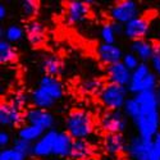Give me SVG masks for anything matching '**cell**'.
<instances>
[{
	"instance_id": "cell-1",
	"label": "cell",
	"mask_w": 160,
	"mask_h": 160,
	"mask_svg": "<svg viewBox=\"0 0 160 160\" xmlns=\"http://www.w3.org/2000/svg\"><path fill=\"white\" fill-rule=\"evenodd\" d=\"M133 96L140 104V113L132 122L137 129L138 136L152 140L160 128V102L156 91H148Z\"/></svg>"
},
{
	"instance_id": "cell-2",
	"label": "cell",
	"mask_w": 160,
	"mask_h": 160,
	"mask_svg": "<svg viewBox=\"0 0 160 160\" xmlns=\"http://www.w3.org/2000/svg\"><path fill=\"white\" fill-rule=\"evenodd\" d=\"M65 132L73 140H86L94 132V121L85 110H73L65 118Z\"/></svg>"
},
{
	"instance_id": "cell-3",
	"label": "cell",
	"mask_w": 160,
	"mask_h": 160,
	"mask_svg": "<svg viewBox=\"0 0 160 160\" xmlns=\"http://www.w3.org/2000/svg\"><path fill=\"white\" fill-rule=\"evenodd\" d=\"M159 86V77L152 72L148 63H141L132 72V78L128 85V91L133 95H138L148 91H156Z\"/></svg>"
},
{
	"instance_id": "cell-4",
	"label": "cell",
	"mask_w": 160,
	"mask_h": 160,
	"mask_svg": "<svg viewBox=\"0 0 160 160\" xmlns=\"http://www.w3.org/2000/svg\"><path fill=\"white\" fill-rule=\"evenodd\" d=\"M128 88L124 86H119L115 83L104 85L102 90L99 94V99L101 104L108 110H121L127 101Z\"/></svg>"
},
{
	"instance_id": "cell-5",
	"label": "cell",
	"mask_w": 160,
	"mask_h": 160,
	"mask_svg": "<svg viewBox=\"0 0 160 160\" xmlns=\"http://www.w3.org/2000/svg\"><path fill=\"white\" fill-rule=\"evenodd\" d=\"M109 14L113 22L124 26L132 19L140 17V7L135 0H121L112 5Z\"/></svg>"
},
{
	"instance_id": "cell-6",
	"label": "cell",
	"mask_w": 160,
	"mask_h": 160,
	"mask_svg": "<svg viewBox=\"0 0 160 160\" xmlns=\"http://www.w3.org/2000/svg\"><path fill=\"white\" fill-rule=\"evenodd\" d=\"M127 123V115L123 110H108L100 118V127L106 135H123Z\"/></svg>"
},
{
	"instance_id": "cell-7",
	"label": "cell",
	"mask_w": 160,
	"mask_h": 160,
	"mask_svg": "<svg viewBox=\"0 0 160 160\" xmlns=\"http://www.w3.org/2000/svg\"><path fill=\"white\" fill-rule=\"evenodd\" d=\"M129 158L132 160H150V156L154 151L152 140L143 138L141 136H133L127 142V149Z\"/></svg>"
},
{
	"instance_id": "cell-8",
	"label": "cell",
	"mask_w": 160,
	"mask_h": 160,
	"mask_svg": "<svg viewBox=\"0 0 160 160\" xmlns=\"http://www.w3.org/2000/svg\"><path fill=\"white\" fill-rule=\"evenodd\" d=\"M64 16L68 24H81L90 16V4L87 2H82V0H71L65 4Z\"/></svg>"
},
{
	"instance_id": "cell-9",
	"label": "cell",
	"mask_w": 160,
	"mask_h": 160,
	"mask_svg": "<svg viewBox=\"0 0 160 160\" xmlns=\"http://www.w3.org/2000/svg\"><path fill=\"white\" fill-rule=\"evenodd\" d=\"M24 121L26 123L36 126L45 132L51 131L55 124V118L49 110L33 108V106L27 109V112L24 113Z\"/></svg>"
},
{
	"instance_id": "cell-10",
	"label": "cell",
	"mask_w": 160,
	"mask_h": 160,
	"mask_svg": "<svg viewBox=\"0 0 160 160\" xmlns=\"http://www.w3.org/2000/svg\"><path fill=\"white\" fill-rule=\"evenodd\" d=\"M24 121L22 109L10 101H3L0 105V124L3 127H21Z\"/></svg>"
},
{
	"instance_id": "cell-11",
	"label": "cell",
	"mask_w": 160,
	"mask_h": 160,
	"mask_svg": "<svg viewBox=\"0 0 160 160\" xmlns=\"http://www.w3.org/2000/svg\"><path fill=\"white\" fill-rule=\"evenodd\" d=\"M150 30V19L145 16H140L124 24V36L131 41L142 40Z\"/></svg>"
},
{
	"instance_id": "cell-12",
	"label": "cell",
	"mask_w": 160,
	"mask_h": 160,
	"mask_svg": "<svg viewBox=\"0 0 160 160\" xmlns=\"http://www.w3.org/2000/svg\"><path fill=\"white\" fill-rule=\"evenodd\" d=\"M98 58L104 63L105 65H113L115 63H119L123 60L124 52L117 44H99L96 48Z\"/></svg>"
},
{
	"instance_id": "cell-13",
	"label": "cell",
	"mask_w": 160,
	"mask_h": 160,
	"mask_svg": "<svg viewBox=\"0 0 160 160\" xmlns=\"http://www.w3.org/2000/svg\"><path fill=\"white\" fill-rule=\"evenodd\" d=\"M57 129H51L44 133V136L40 138L37 142L33 143V150L32 155L37 158H46L52 155V150H54V143L58 136Z\"/></svg>"
},
{
	"instance_id": "cell-14",
	"label": "cell",
	"mask_w": 160,
	"mask_h": 160,
	"mask_svg": "<svg viewBox=\"0 0 160 160\" xmlns=\"http://www.w3.org/2000/svg\"><path fill=\"white\" fill-rule=\"evenodd\" d=\"M106 73H108V78L110 83H115V85L124 86V87H128L131 78H132V72L122 62L109 65L106 68Z\"/></svg>"
},
{
	"instance_id": "cell-15",
	"label": "cell",
	"mask_w": 160,
	"mask_h": 160,
	"mask_svg": "<svg viewBox=\"0 0 160 160\" xmlns=\"http://www.w3.org/2000/svg\"><path fill=\"white\" fill-rule=\"evenodd\" d=\"M24 31H26V38L32 46H38L45 41V36H46L45 27L37 19H30L24 24Z\"/></svg>"
},
{
	"instance_id": "cell-16",
	"label": "cell",
	"mask_w": 160,
	"mask_h": 160,
	"mask_svg": "<svg viewBox=\"0 0 160 160\" xmlns=\"http://www.w3.org/2000/svg\"><path fill=\"white\" fill-rule=\"evenodd\" d=\"M40 68L44 72V76H51L58 78V76H60L63 72L64 64L58 55L48 54V55H44L41 62H40Z\"/></svg>"
},
{
	"instance_id": "cell-17",
	"label": "cell",
	"mask_w": 160,
	"mask_h": 160,
	"mask_svg": "<svg viewBox=\"0 0 160 160\" xmlns=\"http://www.w3.org/2000/svg\"><path fill=\"white\" fill-rule=\"evenodd\" d=\"M38 87L42 88L48 95H50L55 101L60 100L63 98L64 90H63V85L57 77H51V76H42L40 78L38 82Z\"/></svg>"
},
{
	"instance_id": "cell-18",
	"label": "cell",
	"mask_w": 160,
	"mask_h": 160,
	"mask_svg": "<svg viewBox=\"0 0 160 160\" xmlns=\"http://www.w3.org/2000/svg\"><path fill=\"white\" fill-rule=\"evenodd\" d=\"M155 48L156 46L151 41H148L145 38L131 42V52H133L140 59L141 63H148L151 60Z\"/></svg>"
},
{
	"instance_id": "cell-19",
	"label": "cell",
	"mask_w": 160,
	"mask_h": 160,
	"mask_svg": "<svg viewBox=\"0 0 160 160\" xmlns=\"http://www.w3.org/2000/svg\"><path fill=\"white\" fill-rule=\"evenodd\" d=\"M73 141L74 140L71 137L69 133L59 132L57 136V140H55V143H54L52 155H55L58 158H71Z\"/></svg>"
},
{
	"instance_id": "cell-20",
	"label": "cell",
	"mask_w": 160,
	"mask_h": 160,
	"mask_svg": "<svg viewBox=\"0 0 160 160\" xmlns=\"http://www.w3.org/2000/svg\"><path fill=\"white\" fill-rule=\"evenodd\" d=\"M104 149L110 155L121 154L127 149V142L123 135H106L104 138Z\"/></svg>"
},
{
	"instance_id": "cell-21",
	"label": "cell",
	"mask_w": 160,
	"mask_h": 160,
	"mask_svg": "<svg viewBox=\"0 0 160 160\" xmlns=\"http://www.w3.org/2000/svg\"><path fill=\"white\" fill-rule=\"evenodd\" d=\"M30 101L33 108L45 109V110H49L55 104V100L40 87H36L35 90H32V92L30 94Z\"/></svg>"
},
{
	"instance_id": "cell-22",
	"label": "cell",
	"mask_w": 160,
	"mask_h": 160,
	"mask_svg": "<svg viewBox=\"0 0 160 160\" xmlns=\"http://www.w3.org/2000/svg\"><path fill=\"white\" fill-rule=\"evenodd\" d=\"M44 133H45V131H42L41 128L26 123V124H23V126H21L18 128L17 137L22 138L24 141H28L31 143H35V142H37L40 138L44 136Z\"/></svg>"
},
{
	"instance_id": "cell-23",
	"label": "cell",
	"mask_w": 160,
	"mask_h": 160,
	"mask_svg": "<svg viewBox=\"0 0 160 160\" xmlns=\"http://www.w3.org/2000/svg\"><path fill=\"white\" fill-rule=\"evenodd\" d=\"M94 152V149L91 148L87 140H74L72 146V154L71 158L74 160H83L90 159Z\"/></svg>"
},
{
	"instance_id": "cell-24",
	"label": "cell",
	"mask_w": 160,
	"mask_h": 160,
	"mask_svg": "<svg viewBox=\"0 0 160 160\" xmlns=\"http://www.w3.org/2000/svg\"><path fill=\"white\" fill-rule=\"evenodd\" d=\"M17 60V50L7 40H0V63L10 64Z\"/></svg>"
},
{
	"instance_id": "cell-25",
	"label": "cell",
	"mask_w": 160,
	"mask_h": 160,
	"mask_svg": "<svg viewBox=\"0 0 160 160\" xmlns=\"http://www.w3.org/2000/svg\"><path fill=\"white\" fill-rule=\"evenodd\" d=\"M24 35H26L24 27H22L19 24H9L7 28H4V38L3 40H7L10 44H16V42L21 41L24 37Z\"/></svg>"
},
{
	"instance_id": "cell-26",
	"label": "cell",
	"mask_w": 160,
	"mask_h": 160,
	"mask_svg": "<svg viewBox=\"0 0 160 160\" xmlns=\"http://www.w3.org/2000/svg\"><path fill=\"white\" fill-rule=\"evenodd\" d=\"M100 36H101V41L104 44H115L117 41V30L114 27V23H105L102 24V27L100 30Z\"/></svg>"
},
{
	"instance_id": "cell-27",
	"label": "cell",
	"mask_w": 160,
	"mask_h": 160,
	"mask_svg": "<svg viewBox=\"0 0 160 160\" xmlns=\"http://www.w3.org/2000/svg\"><path fill=\"white\" fill-rule=\"evenodd\" d=\"M81 90L86 94H100V91L102 90L104 85L100 79L98 78H86L81 82Z\"/></svg>"
},
{
	"instance_id": "cell-28",
	"label": "cell",
	"mask_w": 160,
	"mask_h": 160,
	"mask_svg": "<svg viewBox=\"0 0 160 160\" xmlns=\"http://www.w3.org/2000/svg\"><path fill=\"white\" fill-rule=\"evenodd\" d=\"M123 113L127 115V118H129L131 121H133L140 113V104L137 102L136 98L132 96V98H128L124 106H123Z\"/></svg>"
},
{
	"instance_id": "cell-29",
	"label": "cell",
	"mask_w": 160,
	"mask_h": 160,
	"mask_svg": "<svg viewBox=\"0 0 160 160\" xmlns=\"http://www.w3.org/2000/svg\"><path fill=\"white\" fill-rule=\"evenodd\" d=\"M40 9V3L35 2V0H24L21 4V10H22V14L26 18H33Z\"/></svg>"
},
{
	"instance_id": "cell-30",
	"label": "cell",
	"mask_w": 160,
	"mask_h": 160,
	"mask_svg": "<svg viewBox=\"0 0 160 160\" xmlns=\"http://www.w3.org/2000/svg\"><path fill=\"white\" fill-rule=\"evenodd\" d=\"M12 148L14 149V150H17V151H19L21 154L26 155V156H30V155H32L33 143H31V142H28V141H24V140L17 137V138L13 140Z\"/></svg>"
},
{
	"instance_id": "cell-31",
	"label": "cell",
	"mask_w": 160,
	"mask_h": 160,
	"mask_svg": "<svg viewBox=\"0 0 160 160\" xmlns=\"http://www.w3.org/2000/svg\"><path fill=\"white\" fill-rule=\"evenodd\" d=\"M26 159H27V156L14 150L13 148L0 150V160H26Z\"/></svg>"
},
{
	"instance_id": "cell-32",
	"label": "cell",
	"mask_w": 160,
	"mask_h": 160,
	"mask_svg": "<svg viewBox=\"0 0 160 160\" xmlns=\"http://www.w3.org/2000/svg\"><path fill=\"white\" fill-rule=\"evenodd\" d=\"M122 63L127 67V68H128L131 72H133V71H135V69L137 68V67L141 64L140 59H138L135 54H133V52H126L124 57H123Z\"/></svg>"
},
{
	"instance_id": "cell-33",
	"label": "cell",
	"mask_w": 160,
	"mask_h": 160,
	"mask_svg": "<svg viewBox=\"0 0 160 160\" xmlns=\"http://www.w3.org/2000/svg\"><path fill=\"white\" fill-rule=\"evenodd\" d=\"M150 67L152 72L160 78V46H156L155 48V51H154V55L150 60Z\"/></svg>"
},
{
	"instance_id": "cell-34",
	"label": "cell",
	"mask_w": 160,
	"mask_h": 160,
	"mask_svg": "<svg viewBox=\"0 0 160 160\" xmlns=\"http://www.w3.org/2000/svg\"><path fill=\"white\" fill-rule=\"evenodd\" d=\"M30 100V96H27V95H24L23 92H16L14 95H13L12 98H10V102H13L16 106H18L19 109H22L23 110V108H24V105L27 104V101Z\"/></svg>"
},
{
	"instance_id": "cell-35",
	"label": "cell",
	"mask_w": 160,
	"mask_h": 160,
	"mask_svg": "<svg viewBox=\"0 0 160 160\" xmlns=\"http://www.w3.org/2000/svg\"><path fill=\"white\" fill-rule=\"evenodd\" d=\"M12 141V137H10V133L5 129H2L0 131V148L2 149H8L9 145H10Z\"/></svg>"
},
{
	"instance_id": "cell-36",
	"label": "cell",
	"mask_w": 160,
	"mask_h": 160,
	"mask_svg": "<svg viewBox=\"0 0 160 160\" xmlns=\"http://www.w3.org/2000/svg\"><path fill=\"white\" fill-rule=\"evenodd\" d=\"M152 149H154V152L160 156V131L152 138Z\"/></svg>"
},
{
	"instance_id": "cell-37",
	"label": "cell",
	"mask_w": 160,
	"mask_h": 160,
	"mask_svg": "<svg viewBox=\"0 0 160 160\" xmlns=\"http://www.w3.org/2000/svg\"><path fill=\"white\" fill-rule=\"evenodd\" d=\"M7 14H8L7 7L4 4H0V21H4L7 18Z\"/></svg>"
},
{
	"instance_id": "cell-38",
	"label": "cell",
	"mask_w": 160,
	"mask_h": 160,
	"mask_svg": "<svg viewBox=\"0 0 160 160\" xmlns=\"http://www.w3.org/2000/svg\"><path fill=\"white\" fill-rule=\"evenodd\" d=\"M150 160H160V156L156 155V154L152 151V154H151V156H150Z\"/></svg>"
},
{
	"instance_id": "cell-39",
	"label": "cell",
	"mask_w": 160,
	"mask_h": 160,
	"mask_svg": "<svg viewBox=\"0 0 160 160\" xmlns=\"http://www.w3.org/2000/svg\"><path fill=\"white\" fill-rule=\"evenodd\" d=\"M156 95H158V99H159V102H160V83H159V86L156 88Z\"/></svg>"
},
{
	"instance_id": "cell-40",
	"label": "cell",
	"mask_w": 160,
	"mask_h": 160,
	"mask_svg": "<svg viewBox=\"0 0 160 160\" xmlns=\"http://www.w3.org/2000/svg\"><path fill=\"white\" fill-rule=\"evenodd\" d=\"M83 160H91V159H83Z\"/></svg>"
}]
</instances>
